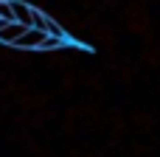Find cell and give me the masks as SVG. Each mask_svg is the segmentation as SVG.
Returning <instances> with one entry per match:
<instances>
[{
	"mask_svg": "<svg viewBox=\"0 0 160 157\" xmlns=\"http://www.w3.org/2000/svg\"><path fill=\"white\" fill-rule=\"evenodd\" d=\"M48 37H51V34H45V31L28 28V31H25V34L17 39V45H14V48H22V51H45Z\"/></svg>",
	"mask_w": 160,
	"mask_h": 157,
	"instance_id": "cell-1",
	"label": "cell"
},
{
	"mask_svg": "<svg viewBox=\"0 0 160 157\" xmlns=\"http://www.w3.org/2000/svg\"><path fill=\"white\" fill-rule=\"evenodd\" d=\"M11 11H14V22L31 28V14H34V6L22 3V0H11Z\"/></svg>",
	"mask_w": 160,
	"mask_h": 157,
	"instance_id": "cell-2",
	"label": "cell"
},
{
	"mask_svg": "<svg viewBox=\"0 0 160 157\" xmlns=\"http://www.w3.org/2000/svg\"><path fill=\"white\" fill-rule=\"evenodd\" d=\"M0 20L14 22V11H11V0H0Z\"/></svg>",
	"mask_w": 160,
	"mask_h": 157,
	"instance_id": "cell-4",
	"label": "cell"
},
{
	"mask_svg": "<svg viewBox=\"0 0 160 157\" xmlns=\"http://www.w3.org/2000/svg\"><path fill=\"white\" fill-rule=\"evenodd\" d=\"M25 31H28V28L20 25V22H6L3 31H0V42H6V45H17V39H20Z\"/></svg>",
	"mask_w": 160,
	"mask_h": 157,
	"instance_id": "cell-3",
	"label": "cell"
}]
</instances>
